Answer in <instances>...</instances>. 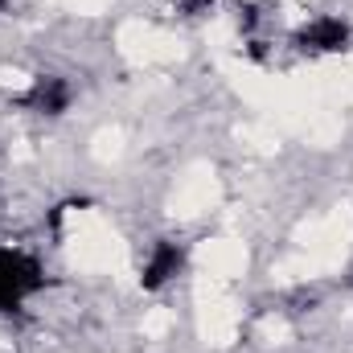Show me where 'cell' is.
<instances>
[{"instance_id": "cell-5", "label": "cell", "mask_w": 353, "mask_h": 353, "mask_svg": "<svg viewBox=\"0 0 353 353\" xmlns=\"http://www.w3.org/2000/svg\"><path fill=\"white\" fill-rule=\"evenodd\" d=\"M0 8H4V0H0Z\"/></svg>"}, {"instance_id": "cell-4", "label": "cell", "mask_w": 353, "mask_h": 353, "mask_svg": "<svg viewBox=\"0 0 353 353\" xmlns=\"http://www.w3.org/2000/svg\"><path fill=\"white\" fill-rule=\"evenodd\" d=\"M181 271H185V247L173 243V239H157L148 259L140 263V288L144 292H161V288L173 283Z\"/></svg>"}, {"instance_id": "cell-1", "label": "cell", "mask_w": 353, "mask_h": 353, "mask_svg": "<svg viewBox=\"0 0 353 353\" xmlns=\"http://www.w3.org/2000/svg\"><path fill=\"white\" fill-rule=\"evenodd\" d=\"M41 288H46V271L29 251L0 247V312H17Z\"/></svg>"}, {"instance_id": "cell-3", "label": "cell", "mask_w": 353, "mask_h": 353, "mask_svg": "<svg viewBox=\"0 0 353 353\" xmlns=\"http://www.w3.org/2000/svg\"><path fill=\"white\" fill-rule=\"evenodd\" d=\"M25 111H33V115H41V119H58V115H66L70 111V103H74V87H70V79H62V74H37L29 90L17 99Z\"/></svg>"}, {"instance_id": "cell-2", "label": "cell", "mask_w": 353, "mask_h": 353, "mask_svg": "<svg viewBox=\"0 0 353 353\" xmlns=\"http://www.w3.org/2000/svg\"><path fill=\"white\" fill-rule=\"evenodd\" d=\"M353 41V29L345 17H333V12H321L312 21H304L292 37V46L308 58H325V54H345Z\"/></svg>"}]
</instances>
